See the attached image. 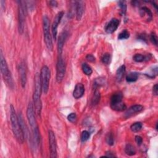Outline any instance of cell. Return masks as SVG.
Here are the masks:
<instances>
[{
    "label": "cell",
    "mask_w": 158,
    "mask_h": 158,
    "mask_svg": "<svg viewBox=\"0 0 158 158\" xmlns=\"http://www.w3.org/2000/svg\"><path fill=\"white\" fill-rule=\"evenodd\" d=\"M100 100V93L98 90V88H95V91L93 96L91 100V104L93 105H96L98 104Z\"/></svg>",
    "instance_id": "obj_20"
},
{
    "label": "cell",
    "mask_w": 158,
    "mask_h": 158,
    "mask_svg": "<svg viewBox=\"0 0 158 158\" xmlns=\"http://www.w3.org/2000/svg\"><path fill=\"white\" fill-rule=\"evenodd\" d=\"M90 136V134L88 131H83L82 133V135H81V140H82V142H85L87 141L88 139H89Z\"/></svg>",
    "instance_id": "obj_30"
},
{
    "label": "cell",
    "mask_w": 158,
    "mask_h": 158,
    "mask_svg": "<svg viewBox=\"0 0 158 158\" xmlns=\"http://www.w3.org/2000/svg\"><path fill=\"white\" fill-rule=\"evenodd\" d=\"M64 14V12L63 11H61L58 13V14L56 16L53 23L52 24V34L53 38L54 40H56L57 38V34H58V27L59 24L61 22V21L62 19V18Z\"/></svg>",
    "instance_id": "obj_11"
},
{
    "label": "cell",
    "mask_w": 158,
    "mask_h": 158,
    "mask_svg": "<svg viewBox=\"0 0 158 158\" xmlns=\"http://www.w3.org/2000/svg\"><path fill=\"white\" fill-rule=\"evenodd\" d=\"M132 5L134 6H139L140 3H139L138 1H132Z\"/></svg>",
    "instance_id": "obj_39"
},
{
    "label": "cell",
    "mask_w": 158,
    "mask_h": 158,
    "mask_svg": "<svg viewBox=\"0 0 158 158\" xmlns=\"http://www.w3.org/2000/svg\"><path fill=\"white\" fill-rule=\"evenodd\" d=\"M48 138L50 157L52 158H56L57 157V145L54 133L52 131H49Z\"/></svg>",
    "instance_id": "obj_10"
},
{
    "label": "cell",
    "mask_w": 158,
    "mask_h": 158,
    "mask_svg": "<svg viewBox=\"0 0 158 158\" xmlns=\"http://www.w3.org/2000/svg\"><path fill=\"white\" fill-rule=\"evenodd\" d=\"M27 117L28 121L30 125L32 132L35 131L36 129L38 128L37 125L36 120L35 118V110L34 104L32 102H30L29 105H28L27 109Z\"/></svg>",
    "instance_id": "obj_8"
},
{
    "label": "cell",
    "mask_w": 158,
    "mask_h": 158,
    "mask_svg": "<svg viewBox=\"0 0 158 158\" xmlns=\"http://www.w3.org/2000/svg\"><path fill=\"white\" fill-rule=\"evenodd\" d=\"M0 63H1V72L2 74V76L4 78V80L6 83L7 85H8L9 88L12 89L14 88V81L6 59L3 56L2 51H1V54H0Z\"/></svg>",
    "instance_id": "obj_3"
},
{
    "label": "cell",
    "mask_w": 158,
    "mask_h": 158,
    "mask_svg": "<svg viewBox=\"0 0 158 158\" xmlns=\"http://www.w3.org/2000/svg\"><path fill=\"white\" fill-rule=\"evenodd\" d=\"M119 6L121 9V12L123 15H125V12L127 11V5L124 1H119Z\"/></svg>",
    "instance_id": "obj_31"
},
{
    "label": "cell",
    "mask_w": 158,
    "mask_h": 158,
    "mask_svg": "<svg viewBox=\"0 0 158 158\" xmlns=\"http://www.w3.org/2000/svg\"><path fill=\"white\" fill-rule=\"evenodd\" d=\"M82 71L87 76H90L93 72V71L90 66H88L87 63H83L82 66Z\"/></svg>",
    "instance_id": "obj_24"
},
{
    "label": "cell",
    "mask_w": 158,
    "mask_h": 158,
    "mask_svg": "<svg viewBox=\"0 0 158 158\" xmlns=\"http://www.w3.org/2000/svg\"><path fill=\"white\" fill-rule=\"evenodd\" d=\"M150 40L151 41V42L155 45L156 46L157 45V35L155 33H152L151 34Z\"/></svg>",
    "instance_id": "obj_33"
},
{
    "label": "cell",
    "mask_w": 158,
    "mask_h": 158,
    "mask_svg": "<svg viewBox=\"0 0 158 158\" xmlns=\"http://www.w3.org/2000/svg\"><path fill=\"white\" fill-rule=\"evenodd\" d=\"M151 58V56L150 54H148L147 56H144L141 54H136L134 55L133 59L134 61L137 63H142L145 61L150 60Z\"/></svg>",
    "instance_id": "obj_19"
},
{
    "label": "cell",
    "mask_w": 158,
    "mask_h": 158,
    "mask_svg": "<svg viewBox=\"0 0 158 158\" xmlns=\"http://www.w3.org/2000/svg\"><path fill=\"white\" fill-rule=\"evenodd\" d=\"M122 92L115 93L111 98V108L116 111H123L126 109V105L122 102Z\"/></svg>",
    "instance_id": "obj_7"
},
{
    "label": "cell",
    "mask_w": 158,
    "mask_h": 158,
    "mask_svg": "<svg viewBox=\"0 0 158 158\" xmlns=\"http://www.w3.org/2000/svg\"><path fill=\"white\" fill-rule=\"evenodd\" d=\"M144 109V107L140 104H135L131 106V108H129L125 113V118H129L131 116L133 115L134 114H136L137 113H139L142 112V111Z\"/></svg>",
    "instance_id": "obj_14"
},
{
    "label": "cell",
    "mask_w": 158,
    "mask_h": 158,
    "mask_svg": "<svg viewBox=\"0 0 158 158\" xmlns=\"http://www.w3.org/2000/svg\"><path fill=\"white\" fill-rule=\"evenodd\" d=\"M10 120L11 123L12 131L14 135L16 137L17 141L20 143H23L24 142V135L22 131L19 120L18 118V115L16 114L13 105L10 106Z\"/></svg>",
    "instance_id": "obj_1"
},
{
    "label": "cell",
    "mask_w": 158,
    "mask_h": 158,
    "mask_svg": "<svg viewBox=\"0 0 158 158\" xmlns=\"http://www.w3.org/2000/svg\"><path fill=\"white\" fill-rule=\"evenodd\" d=\"M143 125L141 122H138L133 124L131 126V131L133 132H137L141 131V129L142 128Z\"/></svg>",
    "instance_id": "obj_23"
},
{
    "label": "cell",
    "mask_w": 158,
    "mask_h": 158,
    "mask_svg": "<svg viewBox=\"0 0 158 158\" xmlns=\"http://www.w3.org/2000/svg\"><path fill=\"white\" fill-rule=\"evenodd\" d=\"M65 74H66V64L62 55H59L56 65V81L58 83L63 82Z\"/></svg>",
    "instance_id": "obj_9"
},
{
    "label": "cell",
    "mask_w": 158,
    "mask_h": 158,
    "mask_svg": "<svg viewBox=\"0 0 158 158\" xmlns=\"http://www.w3.org/2000/svg\"><path fill=\"white\" fill-rule=\"evenodd\" d=\"M86 59L88 60V61L90 62H91V63H93L95 61V58L93 55L92 54H87V56H86Z\"/></svg>",
    "instance_id": "obj_34"
},
{
    "label": "cell",
    "mask_w": 158,
    "mask_h": 158,
    "mask_svg": "<svg viewBox=\"0 0 158 158\" xmlns=\"http://www.w3.org/2000/svg\"><path fill=\"white\" fill-rule=\"evenodd\" d=\"M145 14L148 15V17H150V19H152V12L150 9H148L146 7H142L140 9V14L142 16H145Z\"/></svg>",
    "instance_id": "obj_26"
},
{
    "label": "cell",
    "mask_w": 158,
    "mask_h": 158,
    "mask_svg": "<svg viewBox=\"0 0 158 158\" xmlns=\"http://www.w3.org/2000/svg\"><path fill=\"white\" fill-rule=\"evenodd\" d=\"M67 36V34L66 32H63L61 34V35L59 36L58 40V54L62 55L63 51V47L65 41L66 40Z\"/></svg>",
    "instance_id": "obj_17"
},
{
    "label": "cell",
    "mask_w": 158,
    "mask_h": 158,
    "mask_svg": "<svg viewBox=\"0 0 158 158\" xmlns=\"http://www.w3.org/2000/svg\"><path fill=\"white\" fill-rule=\"evenodd\" d=\"M125 152L128 156H133L136 154V150L133 146L131 144H127L125 148Z\"/></svg>",
    "instance_id": "obj_22"
},
{
    "label": "cell",
    "mask_w": 158,
    "mask_h": 158,
    "mask_svg": "<svg viewBox=\"0 0 158 158\" xmlns=\"http://www.w3.org/2000/svg\"><path fill=\"white\" fill-rule=\"evenodd\" d=\"M18 20H19V32L21 34L24 33L25 17L27 12V5L25 1H18Z\"/></svg>",
    "instance_id": "obj_6"
},
{
    "label": "cell",
    "mask_w": 158,
    "mask_h": 158,
    "mask_svg": "<svg viewBox=\"0 0 158 158\" xmlns=\"http://www.w3.org/2000/svg\"><path fill=\"white\" fill-rule=\"evenodd\" d=\"M77 115L76 113H71L67 116V119L69 122L72 123H76L77 121Z\"/></svg>",
    "instance_id": "obj_32"
},
{
    "label": "cell",
    "mask_w": 158,
    "mask_h": 158,
    "mask_svg": "<svg viewBox=\"0 0 158 158\" xmlns=\"http://www.w3.org/2000/svg\"><path fill=\"white\" fill-rule=\"evenodd\" d=\"M103 157H115L113 153L112 152H111V151H108V152H106V156H103Z\"/></svg>",
    "instance_id": "obj_37"
},
{
    "label": "cell",
    "mask_w": 158,
    "mask_h": 158,
    "mask_svg": "<svg viewBox=\"0 0 158 158\" xmlns=\"http://www.w3.org/2000/svg\"><path fill=\"white\" fill-rule=\"evenodd\" d=\"M125 71H126V69H125V66H124V65H122V66H121L118 68L115 74H116L115 78L117 82H120L123 80L125 74Z\"/></svg>",
    "instance_id": "obj_18"
},
{
    "label": "cell",
    "mask_w": 158,
    "mask_h": 158,
    "mask_svg": "<svg viewBox=\"0 0 158 158\" xmlns=\"http://www.w3.org/2000/svg\"><path fill=\"white\" fill-rule=\"evenodd\" d=\"M85 93V87L82 83H78L76 85L74 90L73 91V97L75 99H80L82 98Z\"/></svg>",
    "instance_id": "obj_15"
},
{
    "label": "cell",
    "mask_w": 158,
    "mask_h": 158,
    "mask_svg": "<svg viewBox=\"0 0 158 158\" xmlns=\"http://www.w3.org/2000/svg\"><path fill=\"white\" fill-rule=\"evenodd\" d=\"M76 5L77 19V21H80L85 11V3L82 1H76Z\"/></svg>",
    "instance_id": "obj_16"
},
{
    "label": "cell",
    "mask_w": 158,
    "mask_h": 158,
    "mask_svg": "<svg viewBox=\"0 0 158 158\" xmlns=\"http://www.w3.org/2000/svg\"><path fill=\"white\" fill-rule=\"evenodd\" d=\"M139 77V74L137 72H131L126 77V80L128 82H136Z\"/></svg>",
    "instance_id": "obj_21"
},
{
    "label": "cell",
    "mask_w": 158,
    "mask_h": 158,
    "mask_svg": "<svg viewBox=\"0 0 158 158\" xmlns=\"http://www.w3.org/2000/svg\"><path fill=\"white\" fill-rule=\"evenodd\" d=\"M48 3L50 6L56 7L58 6V2L56 1H49Z\"/></svg>",
    "instance_id": "obj_38"
},
{
    "label": "cell",
    "mask_w": 158,
    "mask_h": 158,
    "mask_svg": "<svg viewBox=\"0 0 158 158\" xmlns=\"http://www.w3.org/2000/svg\"><path fill=\"white\" fill-rule=\"evenodd\" d=\"M19 73L22 87L24 88L27 83V72L25 64L24 62L22 61L20 63L19 66Z\"/></svg>",
    "instance_id": "obj_13"
},
{
    "label": "cell",
    "mask_w": 158,
    "mask_h": 158,
    "mask_svg": "<svg viewBox=\"0 0 158 158\" xmlns=\"http://www.w3.org/2000/svg\"><path fill=\"white\" fill-rule=\"evenodd\" d=\"M41 92H42V90H41L40 77L39 74L36 73L35 76V90L33 95V100L35 113L38 117H40L41 109H42V104H41Z\"/></svg>",
    "instance_id": "obj_2"
},
{
    "label": "cell",
    "mask_w": 158,
    "mask_h": 158,
    "mask_svg": "<svg viewBox=\"0 0 158 158\" xmlns=\"http://www.w3.org/2000/svg\"><path fill=\"white\" fill-rule=\"evenodd\" d=\"M104 83V79L103 78H99L95 80L94 83V87L95 88H98L99 87L103 85Z\"/></svg>",
    "instance_id": "obj_29"
},
{
    "label": "cell",
    "mask_w": 158,
    "mask_h": 158,
    "mask_svg": "<svg viewBox=\"0 0 158 158\" xmlns=\"http://www.w3.org/2000/svg\"><path fill=\"white\" fill-rule=\"evenodd\" d=\"M130 37V33L127 30H124L122 31L119 34L118 36V39L119 40H125L127 39Z\"/></svg>",
    "instance_id": "obj_28"
},
{
    "label": "cell",
    "mask_w": 158,
    "mask_h": 158,
    "mask_svg": "<svg viewBox=\"0 0 158 158\" xmlns=\"http://www.w3.org/2000/svg\"><path fill=\"white\" fill-rule=\"evenodd\" d=\"M153 93L155 95L157 96V93H158V86L157 84H156L153 88Z\"/></svg>",
    "instance_id": "obj_36"
},
{
    "label": "cell",
    "mask_w": 158,
    "mask_h": 158,
    "mask_svg": "<svg viewBox=\"0 0 158 158\" xmlns=\"http://www.w3.org/2000/svg\"><path fill=\"white\" fill-rule=\"evenodd\" d=\"M101 61H102V63L104 64H106V65L109 64L111 61V54L108 53L103 54V56H102V58H101Z\"/></svg>",
    "instance_id": "obj_27"
},
{
    "label": "cell",
    "mask_w": 158,
    "mask_h": 158,
    "mask_svg": "<svg viewBox=\"0 0 158 158\" xmlns=\"http://www.w3.org/2000/svg\"><path fill=\"white\" fill-rule=\"evenodd\" d=\"M135 142L138 146H140L143 143V138L140 136L137 135L135 137Z\"/></svg>",
    "instance_id": "obj_35"
},
{
    "label": "cell",
    "mask_w": 158,
    "mask_h": 158,
    "mask_svg": "<svg viewBox=\"0 0 158 158\" xmlns=\"http://www.w3.org/2000/svg\"><path fill=\"white\" fill-rule=\"evenodd\" d=\"M120 24V21L117 19L113 18L111 19L105 27V31L107 34H113L117 29Z\"/></svg>",
    "instance_id": "obj_12"
},
{
    "label": "cell",
    "mask_w": 158,
    "mask_h": 158,
    "mask_svg": "<svg viewBox=\"0 0 158 158\" xmlns=\"http://www.w3.org/2000/svg\"><path fill=\"white\" fill-rule=\"evenodd\" d=\"M106 142L109 146H113L114 144V138L112 133H108L106 135Z\"/></svg>",
    "instance_id": "obj_25"
},
{
    "label": "cell",
    "mask_w": 158,
    "mask_h": 158,
    "mask_svg": "<svg viewBox=\"0 0 158 158\" xmlns=\"http://www.w3.org/2000/svg\"><path fill=\"white\" fill-rule=\"evenodd\" d=\"M40 77L42 92L44 94H47L49 90V80L51 77L50 70L47 66H43L41 68Z\"/></svg>",
    "instance_id": "obj_5"
},
{
    "label": "cell",
    "mask_w": 158,
    "mask_h": 158,
    "mask_svg": "<svg viewBox=\"0 0 158 158\" xmlns=\"http://www.w3.org/2000/svg\"><path fill=\"white\" fill-rule=\"evenodd\" d=\"M43 29L44 34V41L46 47L49 51H53V44L52 35L50 34V22L47 16H44L43 18Z\"/></svg>",
    "instance_id": "obj_4"
}]
</instances>
